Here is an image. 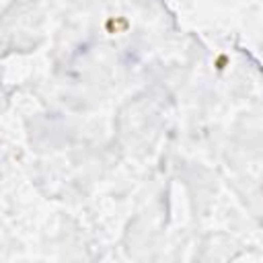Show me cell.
<instances>
[{
    "label": "cell",
    "mask_w": 263,
    "mask_h": 263,
    "mask_svg": "<svg viewBox=\"0 0 263 263\" xmlns=\"http://www.w3.org/2000/svg\"><path fill=\"white\" fill-rule=\"evenodd\" d=\"M224 64H226V58H224V56H220V58H218V62H216V68H218V70H222V68H224Z\"/></svg>",
    "instance_id": "obj_2"
},
{
    "label": "cell",
    "mask_w": 263,
    "mask_h": 263,
    "mask_svg": "<svg viewBox=\"0 0 263 263\" xmlns=\"http://www.w3.org/2000/svg\"><path fill=\"white\" fill-rule=\"evenodd\" d=\"M119 27L126 29V27H128V21H124V19H117V21H115V19H109V21H107V31H109V33H117Z\"/></svg>",
    "instance_id": "obj_1"
}]
</instances>
